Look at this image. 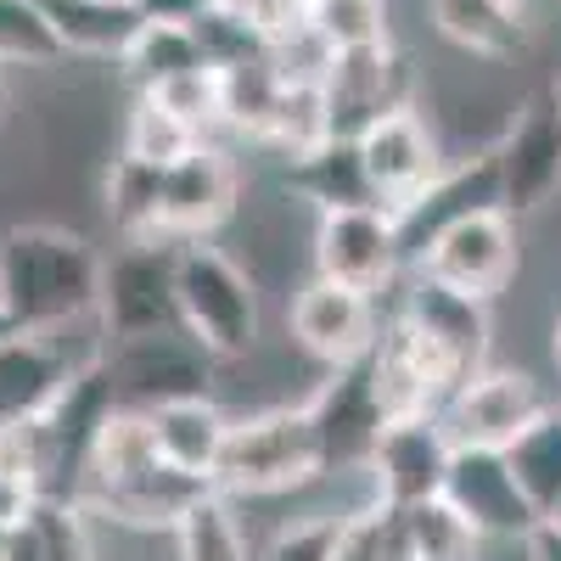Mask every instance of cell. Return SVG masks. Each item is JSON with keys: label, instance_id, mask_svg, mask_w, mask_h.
Here are the masks:
<instances>
[{"label": "cell", "instance_id": "31", "mask_svg": "<svg viewBox=\"0 0 561 561\" xmlns=\"http://www.w3.org/2000/svg\"><path fill=\"white\" fill-rule=\"evenodd\" d=\"M332 561H410L404 517L393 505H377V500L343 511V534H337V556Z\"/></svg>", "mask_w": 561, "mask_h": 561}, {"label": "cell", "instance_id": "26", "mask_svg": "<svg viewBox=\"0 0 561 561\" xmlns=\"http://www.w3.org/2000/svg\"><path fill=\"white\" fill-rule=\"evenodd\" d=\"M511 472H517V489L528 494V505L539 511V523L561 505V404L550 415H539L534 427L505 449Z\"/></svg>", "mask_w": 561, "mask_h": 561}, {"label": "cell", "instance_id": "6", "mask_svg": "<svg viewBox=\"0 0 561 561\" xmlns=\"http://www.w3.org/2000/svg\"><path fill=\"white\" fill-rule=\"evenodd\" d=\"M550 393L511 365L472 370L438 410V427L455 449H511L539 415H550Z\"/></svg>", "mask_w": 561, "mask_h": 561}, {"label": "cell", "instance_id": "10", "mask_svg": "<svg viewBox=\"0 0 561 561\" xmlns=\"http://www.w3.org/2000/svg\"><path fill=\"white\" fill-rule=\"evenodd\" d=\"M314 275L337 280V287H354V293H388L399 270L410 264L404 259V242H399V219L377 203L365 208H332V214H314Z\"/></svg>", "mask_w": 561, "mask_h": 561}, {"label": "cell", "instance_id": "28", "mask_svg": "<svg viewBox=\"0 0 561 561\" xmlns=\"http://www.w3.org/2000/svg\"><path fill=\"white\" fill-rule=\"evenodd\" d=\"M62 39L45 18V0H0V68H57Z\"/></svg>", "mask_w": 561, "mask_h": 561}, {"label": "cell", "instance_id": "5", "mask_svg": "<svg viewBox=\"0 0 561 561\" xmlns=\"http://www.w3.org/2000/svg\"><path fill=\"white\" fill-rule=\"evenodd\" d=\"M517 264H523V242H517V219L505 208L466 214L415 253V275H427L438 287L466 293L478 304H494L517 280Z\"/></svg>", "mask_w": 561, "mask_h": 561}, {"label": "cell", "instance_id": "30", "mask_svg": "<svg viewBox=\"0 0 561 561\" xmlns=\"http://www.w3.org/2000/svg\"><path fill=\"white\" fill-rule=\"evenodd\" d=\"M192 147H203V135H197L192 124L174 118V113H169L163 102H152V96H135V107H129V118H124V152H129V158L169 169L174 158H185Z\"/></svg>", "mask_w": 561, "mask_h": 561}, {"label": "cell", "instance_id": "36", "mask_svg": "<svg viewBox=\"0 0 561 561\" xmlns=\"http://www.w3.org/2000/svg\"><path fill=\"white\" fill-rule=\"evenodd\" d=\"M135 7H140L147 23H185V28H192L214 0H135Z\"/></svg>", "mask_w": 561, "mask_h": 561}, {"label": "cell", "instance_id": "38", "mask_svg": "<svg viewBox=\"0 0 561 561\" xmlns=\"http://www.w3.org/2000/svg\"><path fill=\"white\" fill-rule=\"evenodd\" d=\"M550 354H556V370H561V314H556V325H550Z\"/></svg>", "mask_w": 561, "mask_h": 561}, {"label": "cell", "instance_id": "22", "mask_svg": "<svg viewBox=\"0 0 561 561\" xmlns=\"http://www.w3.org/2000/svg\"><path fill=\"white\" fill-rule=\"evenodd\" d=\"M287 192L298 203H309L314 214L377 203L370 197V180H365V163H359V147L348 135L320 140V147H309L304 158H287Z\"/></svg>", "mask_w": 561, "mask_h": 561}, {"label": "cell", "instance_id": "8", "mask_svg": "<svg viewBox=\"0 0 561 561\" xmlns=\"http://www.w3.org/2000/svg\"><path fill=\"white\" fill-rule=\"evenodd\" d=\"M494 174H500V208L511 219H534L561 197V113L545 96L517 102L494 140Z\"/></svg>", "mask_w": 561, "mask_h": 561}, {"label": "cell", "instance_id": "13", "mask_svg": "<svg viewBox=\"0 0 561 561\" xmlns=\"http://www.w3.org/2000/svg\"><path fill=\"white\" fill-rule=\"evenodd\" d=\"M444 500L478 528L483 545H511L539 528V511L517 489L505 449H455L444 472Z\"/></svg>", "mask_w": 561, "mask_h": 561}, {"label": "cell", "instance_id": "17", "mask_svg": "<svg viewBox=\"0 0 561 561\" xmlns=\"http://www.w3.org/2000/svg\"><path fill=\"white\" fill-rule=\"evenodd\" d=\"M314 410V427L325 444V478L332 472H365L370 449H377L388 415L377 404V388H370V354L354 365H337L332 377L314 388V399H304Z\"/></svg>", "mask_w": 561, "mask_h": 561}, {"label": "cell", "instance_id": "41", "mask_svg": "<svg viewBox=\"0 0 561 561\" xmlns=\"http://www.w3.org/2000/svg\"><path fill=\"white\" fill-rule=\"evenodd\" d=\"M550 102H556V113H561V84H556V90H550Z\"/></svg>", "mask_w": 561, "mask_h": 561}, {"label": "cell", "instance_id": "16", "mask_svg": "<svg viewBox=\"0 0 561 561\" xmlns=\"http://www.w3.org/2000/svg\"><path fill=\"white\" fill-rule=\"evenodd\" d=\"M107 377L124 410H152L163 399H185V393H208L214 359L174 325V332L140 337V343H113L107 348Z\"/></svg>", "mask_w": 561, "mask_h": 561}, {"label": "cell", "instance_id": "21", "mask_svg": "<svg viewBox=\"0 0 561 561\" xmlns=\"http://www.w3.org/2000/svg\"><path fill=\"white\" fill-rule=\"evenodd\" d=\"M427 18L444 45L489 68L517 62L528 45V12L505 7V0H427Z\"/></svg>", "mask_w": 561, "mask_h": 561}, {"label": "cell", "instance_id": "43", "mask_svg": "<svg viewBox=\"0 0 561 561\" xmlns=\"http://www.w3.org/2000/svg\"><path fill=\"white\" fill-rule=\"evenodd\" d=\"M0 556H7V528H0Z\"/></svg>", "mask_w": 561, "mask_h": 561}, {"label": "cell", "instance_id": "44", "mask_svg": "<svg viewBox=\"0 0 561 561\" xmlns=\"http://www.w3.org/2000/svg\"><path fill=\"white\" fill-rule=\"evenodd\" d=\"M0 438H7V427H0Z\"/></svg>", "mask_w": 561, "mask_h": 561}, {"label": "cell", "instance_id": "42", "mask_svg": "<svg viewBox=\"0 0 561 561\" xmlns=\"http://www.w3.org/2000/svg\"><path fill=\"white\" fill-rule=\"evenodd\" d=\"M505 7H517V12H528V0H505Z\"/></svg>", "mask_w": 561, "mask_h": 561}, {"label": "cell", "instance_id": "39", "mask_svg": "<svg viewBox=\"0 0 561 561\" xmlns=\"http://www.w3.org/2000/svg\"><path fill=\"white\" fill-rule=\"evenodd\" d=\"M7 90H12V73H7V68H0V107H7Z\"/></svg>", "mask_w": 561, "mask_h": 561}, {"label": "cell", "instance_id": "7", "mask_svg": "<svg viewBox=\"0 0 561 561\" xmlns=\"http://www.w3.org/2000/svg\"><path fill=\"white\" fill-rule=\"evenodd\" d=\"M354 147H359V163H365V180H370V197H377V208H388L393 219L410 214L438 185V174L449 169L433 124L415 107H393L382 118H370L354 135Z\"/></svg>", "mask_w": 561, "mask_h": 561}, {"label": "cell", "instance_id": "2", "mask_svg": "<svg viewBox=\"0 0 561 561\" xmlns=\"http://www.w3.org/2000/svg\"><path fill=\"white\" fill-rule=\"evenodd\" d=\"M102 304V259L68 225H12L0 237V320L12 332H57Z\"/></svg>", "mask_w": 561, "mask_h": 561}, {"label": "cell", "instance_id": "25", "mask_svg": "<svg viewBox=\"0 0 561 561\" xmlns=\"http://www.w3.org/2000/svg\"><path fill=\"white\" fill-rule=\"evenodd\" d=\"M158 192H163V169L140 163L129 152H118L102 174V197H107V219L124 242H158Z\"/></svg>", "mask_w": 561, "mask_h": 561}, {"label": "cell", "instance_id": "4", "mask_svg": "<svg viewBox=\"0 0 561 561\" xmlns=\"http://www.w3.org/2000/svg\"><path fill=\"white\" fill-rule=\"evenodd\" d=\"M174 309L180 332L214 365L248 359L259 343V280L214 242H185L174 253Z\"/></svg>", "mask_w": 561, "mask_h": 561}, {"label": "cell", "instance_id": "24", "mask_svg": "<svg viewBox=\"0 0 561 561\" xmlns=\"http://www.w3.org/2000/svg\"><path fill=\"white\" fill-rule=\"evenodd\" d=\"M192 68H208V62H203L197 34L185 23H140L129 51L118 57V73H124V84H135V96H152L158 84L192 73Z\"/></svg>", "mask_w": 561, "mask_h": 561}, {"label": "cell", "instance_id": "15", "mask_svg": "<svg viewBox=\"0 0 561 561\" xmlns=\"http://www.w3.org/2000/svg\"><path fill=\"white\" fill-rule=\"evenodd\" d=\"M449 455L455 444L444 438L438 415H415V421H388L377 449L365 460V478H370V500L410 511L421 500H438L444 494V472H449Z\"/></svg>", "mask_w": 561, "mask_h": 561}, {"label": "cell", "instance_id": "11", "mask_svg": "<svg viewBox=\"0 0 561 561\" xmlns=\"http://www.w3.org/2000/svg\"><path fill=\"white\" fill-rule=\"evenodd\" d=\"M242 174L219 147H192L163 169V192H158V242L185 248V242H208L214 230L237 214Z\"/></svg>", "mask_w": 561, "mask_h": 561}, {"label": "cell", "instance_id": "20", "mask_svg": "<svg viewBox=\"0 0 561 561\" xmlns=\"http://www.w3.org/2000/svg\"><path fill=\"white\" fill-rule=\"evenodd\" d=\"M147 427H152L158 455L174 466V472L214 483L219 449H225V438H230V415L219 410L214 393H185V399L152 404V410H147Z\"/></svg>", "mask_w": 561, "mask_h": 561}, {"label": "cell", "instance_id": "12", "mask_svg": "<svg viewBox=\"0 0 561 561\" xmlns=\"http://www.w3.org/2000/svg\"><path fill=\"white\" fill-rule=\"evenodd\" d=\"M287 332H293V343H298L309 359H320L325 370L354 365V359H365L370 348H377V337H382L377 298L314 275V280H304V287H298V298H293V309H287Z\"/></svg>", "mask_w": 561, "mask_h": 561}, {"label": "cell", "instance_id": "32", "mask_svg": "<svg viewBox=\"0 0 561 561\" xmlns=\"http://www.w3.org/2000/svg\"><path fill=\"white\" fill-rule=\"evenodd\" d=\"M174 545H180V561H253L225 494H208L192 517L174 528Z\"/></svg>", "mask_w": 561, "mask_h": 561}, {"label": "cell", "instance_id": "19", "mask_svg": "<svg viewBox=\"0 0 561 561\" xmlns=\"http://www.w3.org/2000/svg\"><path fill=\"white\" fill-rule=\"evenodd\" d=\"M404 57L393 45H377V51H348L332 62V79H325V107H332V135H359L370 118H382L404 102Z\"/></svg>", "mask_w": 561, "mask_h": 561}, {"label": "cell", "instance_id": "9", "mask_svg": "<svg viewBox=\"0 0 561 561\" xmlns=\"http://www.w3.org/2000/svg\"><path fill=\"white\" fill-rule=\"evenodd\" d=\"M174 253L169 242H129L113 264H102V304L96 320L113 343H140L180 325L174 309Z\"/></svg>", "mask_w": 561, "mask_h": 561}, {"label": "cell", "instance_id": "27", "mask_svg": "<svg viewBox=\"0 0 561 561\" xmlns=\"http://www.w3.org/2000/svg\"><path fill=\"white\" fill-rule=\"evenodd\" d=\"M404 517V545H410V561H478L483 556V539L478 528L460 517V511L438 494V500H421Z\"/></svg>", "mask_w": 561, "mask_h": 561}, {"label": "cell", "instance_id": "29", "mask_svg": "<svg viewBox=\"0 0 561 561\" xmlns=\"http://www.w3.org/2000/svg\"><path fill=\"white\" fill-rule=\"evenodd\" d=\"M304 18L337 57L393 45L388 39V0H320V7H309Z\"/></svg>", "mask_w": 561, "mask_h": 561}, {"label": "cell", "instance_id": "18", "mask_svg": "<svg viewBox=\"0 0 561 561\" xmlns=\"http://www.w3.org/2000/svg\"><path fill=\"white\" fill-rule=\"evenodd\" d=\"M399 320L415 325V332L444 354V365L455 370L460 382L489 365V332H494L489 304L466 298V293H449V287H438V280H427V275H415L404 304H399Z\"/></svg>", "mask_w": 561, "mask_h": 561}, {"label": "cell", "instance_id": "1", "mask_svg": "<svg viewBox=\"0 0 561 561\" xmlns=\"http://www.w3.org/2000/svg\"><path fill=\"white\" fill-rule=\"evenodd\" d=\"M208 494H214V483L174 472V466L158 455L147 410H124L118 404L102 421L96 444H90V460H84L73 505L84 511V517L96 511V517H113L124 528H163V534H174Z\"/></svg>", "mask_w": 561, "mask_h": 561}, {"label": "cell", "instance_id": "40", "mask_svg": "<svg viewBox=\"0 0 561 561\" xmlns=\"http://www.w3.org/2000/svg\"><path fill=\"white\" fill-rule=\"evenodd\" d=\"M545 523H550V528H556V534H561V505H556V511H550V517H545Z\"/></svg>", "mask_w": 561, "mask_h": 561}, {"label": "cell", "instance_id": "34", "mask_svg": "<svg viewBox=\"0 0 561 561\" xmlns=\"http://www.w3.org/2000/svg\"><path fill=\"white\" fill-rule=\"evenodd\" d=\"M152 102H163L174 118H185L203 135L208 124H225V79H219V68H192V73L158 84Z\"/></svg>", "mask_w": 561, "mask_h": 561}, {"label": "cell", "instance_id": "3", "mask_svg": "<svg viewBox=\"0 0 561 561\" xmlns=\"http://www.w3.org/2000/svg\"><path fill=\"white\" fill-rule=\"evenodd\" d=\"M325 478V444L314 427L309 404H270L253 415L230 421V438L214 466V494L225 500H270V494H298Z\"/></svg>", "mask_w": 561, "mask_h": 561}, {"label": "cell", "instance_id": "35", "mask_svg": "<svg viewBox=\"0 0 561 561\" xmlns=\"http://www.w3.org/2000/svg\"><path fill=\"white\" fill-rule=\"evenodd\" d=\"M34 505H39V489L18 472L12 460H0V528H18Z\"/></svg>", "mask_w": 561, "mask_h": 561}, {"label": "cell", "instance_id": "23", "mask_svg": "<svg viewBox=\"0 0 561 561\" xmlns=\"http://www.w3.org/2000/svg\"><path fill=\"white\" fill-rule=\"evenodd\" d=\"M45 18L62 39V57H96V62H118L147 23L135 0H45Z\"/></svg>", "mask_w": 561, "mask_h": 561}, {"label": "cell", "instance_id": "14", "mask_svg": "<svg viewBox=\"0 0 561 561\" xmlns=\"http://www.w3.org/2000/svg\"><path fill=\"white\" fill-rule=\"evenodd\" d=\"M370 388H377V404L388 421H415V415H438L444 399L460 388V377L415 325L393 314L382 325L377 348H370Z\"/></svg>", "mask_w": 561, "mask_h": 561}, {"label": "cell", "instance_id": "37", "mask_svg": "<svg viewBox=\"0 0 561 561\" xmlns=\"http://www.w3.org/2000/svg\"><path fill=\"white\" fill-rule=\"evenodd\" d=\"M523 550H528V561H561V534H556L550 523H539V528L528 534Z\"/></svg>", "mask_w": 561, "mask_h": 561}, {"label": "cell", "instance_id": "33", "mask_svg": "<svg viewBox=\"0 0 561 561\" xmlns=\"http://www.w3.org/2000/svg\"><path fill=\"white\" fill-rule=\"evenodd\" d=\"M337 534H343V511H309V517L280 523L259 550V561H332Z\"/></svg>", "mask_w": 561, "mask_h": 561}]
</instances>
